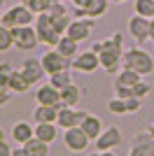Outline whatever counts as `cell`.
<instances>
[{"label":"cell","mask_w":154,"mask_h":156,"mask_svg":"<svg viewBox=\"0 0 154 156\" xmlns=\"http://www.w3.org/2000/svg\"><path fill=\"white\" fill-rule=\"evenodd\" d=\"M91 49L98 54V58H101V68L108 72V75L119 72L124 51H126V49H124V35H122V33H112L110 37L94 42Z\"/></svg>","instance_id":"cell-1"},{"label":"cell","mask_w":154,"mask_h":156,"mask_svg":"<svg viewBox=\"0 0 154 156\" xmlns=\"http://www.w3.org/2000/svg\"><path fill=\"white\" fill-rule=\"evenodd\" d=\"M124 68H131L133 72H138L140 77H147L154 72V58L152 54H147L142 47H131L124 51V58H122Z\"/></svg>","instance_id":"cell-2"},{"label":"cell","mask_w":154,"mask_h":156,"mask_svg":"<svg viewBox=\"0 0 154 156\" xmlns=\"http://www.w3.org/2000/svg\"><path fill=\"white\" fill-rule=\"evenodd\" d=\"M35 16H38V14H33L26 5L16 2V5L7 7L5 12H2V21H0V23L12 30V28H16V26H33V23H35Z\"/></svg>","instance_id":"cell-3"},{"label":"cell","mask_w":154,"mask_h":156,"mask_svg":"<svg viewBox=\"0 0 154 156\" xmlns=\"http://www.w3.org/2000/svg\"><path fill=\"white\" fill-rule=\"evenodd\" d=\"M33 26H35V30H38V37H40V42H42V44L56 47L58 40L63 37V35L56 30V26H54V19H51L47 12H45V14H38Z\"/></svg>","instance_id":"cell-4"},{"label":"cell","mask_w":154,"mask_h":156,"mask_svg":"<svg viewBox=\"0 0 154 156\" xmlns=\"http://www.w3.org/2000/svg\"><path fill=\"white\" fill-rule=\"evenodd\" d=\"M40 63H42V68H45L47 75H56V72H63V70H70L72 68V61L65 58L63 54H58L54 47L47 49V51L40 56Z\"/></svg>","instance_id":"cell-5"},{"label":"cell","mask_w":154,"mask_h":156,"mask_svg":"<svg viewBox=\"0 0 154 156\" xmlns=\"http://www.w3.org/2000/svg\"><path fill=\"white\" fill-rule=\"evenodd\" d=\"M12 35H14V47L19 51H33L40 44L35 26H16V28H12Z\"/></svg>","instance_id":"cell-6"},{"label":"cell","mask_w":154,"mask_h":156,"mask_svg":"<svg viewBox=\"0 0 154 156\" xmlns=\"http://www.w3.org/2000/svg\"><path fill=\"white\" fill-rule=\"evenodd\" d=\"M128 28V35H131V40H133L135 44L140 47L145 44L149 40V30H152V19H145V16H140V14H135V16H131L126 23Z\"/></svg>","instance_id":"cell-7"},{"label":"cell","mask_w":154,"mask_h":156,"mask_svg":"<svg viewBox=\"0 0 154 156\" xmlns=\"http://www.w3.org/2000/svg\"><path fill=\"white\" fill-rule=\"evenodd\" d=\"M101 68V58L94 49H86V51H79L72 58V70L82 72V75H94V72Z\"/></svg>","instance_id":"cell-8"},{"label":"cell","mask_w":154,"mask_h":156,"mask_svg":"<svg viewBox=\"0 0 154 156\" xmlns=\"http://www.w3.org/2000/svg\"><path fill=\"white\" fill-rule=\"evenodd\" d=\"M124 135H122V130L117 128V126H110V128H105L98 135V140H94L96 142V151H115L119 144H122Z\"/></svg>","instance_id":"cell-9"},{"label":"cell","mask_w":154,"mask_h":156,"mask_svg":"<svg viewBox=\"0 0 154 156\" xmlns=\"http://www.w3.org/2000/svg\"><path fill=\"white\" fill-rule=\"evenodd\" d=\"M96 28V19H91V16H84V19H72L70 28H68V37H72L75 42H84V40H89V35L94 33Z\"/></svg>","instance_id":"cell-10"},{"label":"cell","mask_w":154,"mask_h":156,"mask_svg":"<svg viewBox=\"0 0 154 156\" xmlns=\"http://www.w3.org/2000/svg\"><path fill=\"white\" fill-rule=\"evenodd\" d=\"M89 135L84 133L79 126H75V128H65L63 133V144H65V149H70V151H84L86 147H89Z\"/></svg>","instance_id":"cell-11"},{"label":"cell","mask_w":154,"mask_h":156,"mask_svg":"<svg viewBox=\"0 0 154 156\" xmlns=\"http://www.w3.org/2000/svg\"><path fill=\"white\" fill-rule=\"evenodd\" d=\"M86 114H89L86 110L61 107V110H58V119H56V124H58V128H75V126L82 124V119L86 117Z\"/></svg>","instance_id":"cell-12"},{"label":"cell","mask_w":154,"mask_h":156,"mask_svg":"<svg viewBox=\"0 0 154 156\" xmlns=\"http://www.w3.org/2000/svg\"><path fill=\"white\" fill-rule=\"evenodd\" d=\"M19 70L24 72V77L31 82V86L33 84H40V79L47 75L45 68H42V63H40V58H26L24 63H21Z\"/></svg>","instance_id":"cell-13"},{"label":"cell","mask_w":154,"mask_h":156,"mask_svg":"<svg viewBox=\"0 0 154 156\" xmlns=\"http://www.w3.org/2000/svg\"><path fill=\"white\" fill-rule=\"evenodd\" d=\"M35 103L38 105H54V107H61V91L54 89L51 84H40V89L35 91Z\"/></svg>","instance_id":"cell-14"},{"label":"cell","mask_w":154,"mask_h":156,"mask_svg":"<svg viewBox=\"0 0 154 156\" xmlns=\"http://www.w3.org/2000/svg\"><path fill=\"white\" fill-rule=\"evenodd\" d=\"M79 128L89 135V140H98V135L105 130V126H103V121H101V117H98V114H91V112H89V114L82 119Z\"/></svg>","instance_id":"cell-15"},{"label":"cell","mask_w":154,"mask_h":156,"mask_svg":"<svg viewBox=\"0 0 154 156\" xmlns=\"http://www.w3.org/2000/svg\"><path fill=\"white\" fill-rule=\"evenodd\" d=\"M58 110L61 107H54V105H38L33 110V121L35 124H56Z\"/></svg>","instance_id":"cell-16"},{"label":"cell","mask_w":154,"mask_h":156,"mask_svg":"<svg viewBox=\"0 0 154 156\" xmlns=\"http://www.w3.org/2000/svg\"><path fill=\"white\" fill-rule=\"evenodd\" d=\"M33 137H35V126H31L28 121H16L12 126V140L16 144H26Z\"/></svg>","instance_id":"cell-17"},{"label":"cell","mask_w":154,"mask_h":156,"mask_svg":"<svg viewBox=\"0 0 154 156\" xmlns=\"http://www.w3.org/2000/svg\"><path fill=\"white\" fill-rule=\"evenodd\" d=\"M79 100H82V91L75 82L68 84L65 89H61V107H77Z\"/></svg>","instance_id":"cell-18"},{"label":"cell","mask_w":154,"mask_h":156,"mask_svg":"<svg viewBox=\"0 0 154 156\" xmlns=\"http://www.w3.org/2000/svg\"><path fill=\"white\" fill-rule=\"evenodd\" d=\"M35 137L51 144L58 137V124H35Z\"/></svg>","instance_id":"cell-19"},{"label":"cell","mask_w":154,"mask_h":156,"mask_svg":"<svg viewBox=\"0 0 154 156\" xmlns=\"http://www.w3.org/2000/svg\"><path fill=\"white\" fill-rule=\"evenodd\" d=\"M77 44H79V42H75V40L68 37V35H63V37L58 40V44L54 47V49H56L58 54H63L65 58H70V61H72L77 54H79V47H77Z\"/></svg>","instance_id":"cell-20"},{"label":"cell","mask_w":154,"mask_h":156,"mask_svg":"<svg viewBox=\"0 0 154 156\" xmlns=\"http://www.w3.org/2000/svg\"><path fill=\"white\" fill-rule=\"evenodd\" d=\"M140 79L142 77L138 75V72H133L131 68H124L122 65V70L117 72V77H115V84H119V86H135Z\"/></svg>","instance_id":"cell-21"},{"label":"cell","mask_w":154,"mask_h":156,"mask_svg":"<svg viewBox=\"0 0 154 156\" xmlns=\"http://www.w3.org/2000/svg\"><path fill=\"white\" fill-rule=\"evenodd\" d=\"M7 89H9L12 93H26L28 89H31V82L24 77V72H21V70H16L12 75V79H9V86H7Z\"/></svg>","instance_id":"cell-22"},{"label":"cell","mask_w":154,"mask_h":156,"mask_svg":"<svg viewBox=\"0 0 154 156\" xmlns=\"http://www.w3.org/2000/svg\"><path fill=\"white\" fill-rule=\"evenodd\" d=\"M24 147H26V151H28V156H49V144L38 140V137L28 140Z\"/></svg>","instance_id":"cell-23"},{"label":"cell","mask_w":154,"mask_h":156,"mask_svg":"<svg viewBox=\"0 0 154 156\" xmlns=\"http://www.w3.org/2000/svg\"><path fill=\"white\" fill-rule=\"evenodd\" d=\"M108 7H110V0H91L89 7H86V16H91V19H101L103 14L108 12Z\"/></svg>","instance_id":"cell-24"},{"label":"cell","mask_w":154,"mask_h":156,"mask_svg":"<svg viewBox=\"0 0 154 156\" xmlns=\"http://www.w3.org/2000/svg\"><path fill=\"white\" fill-rule=\"evenodd\" d=\"M133 12L145 19H154V0H133Z\"/></svg>","instance_id":"cell-25"},{"label":"cell","mask_w":154,"mask_h":156,"mask_svg":"<svg viewBox=\"0 0 154 156\" xmlns=\"http://www.w3.org/2000/svg\"><path fill=\"white\" fill-rule=\"evenodd\" d=\"M49 84L54 86V89H65L68 84H72V75L70 70H63V72H56V75H49Z\"/></svg>","instance_id":"cell-26"},{"label":"cell","mask_w":154,"mask_h":156,"mask_svg":"<svg viewBox=\"0 0 154 156\" xmlns=\"http://www.w3.org/2000/svg\"><path fill=\"white\" fill-rule=\"evenodd\" d=\"M12 47H14V35H12V30L0 23V54L9 51Z\"/></svg>","instance_id":"cell-27"},{"label":"cell","mask_w":154,"mask_h":156,"mask_svg":"<svg viewBox=\"0 0 154 156\" xmlns=\"http://www.w3.org/2000/svg\"><path fill=\"white\" fill-rule=\"evenodd\" d=\"M108 112H112V114H117V117H124V114H128V110H126V100L115 96L112 100H108Z\"/></svg>","instance_id":"cell-28"},{"label":"cell","mask_w":154,"mask_h":156,"mask_svg":"<svg viewBox=\"0 0 154 156\" xmlns=\"http://www.w3.org/2000/svg\"><path fill=\"white\" fill-rule=\"evenodd\" d=\"M14 65L9 63V61H0V84L2 86H9V79H12L14 75Z\"/></svg>","instance_id":"cell-29"},{"label":"cell","mask_w":154,"mask_h":156,"mask_svg":"<svg viewBox=\"0 0 154 156\" xmlns=\"http://www.w3.org/2000/svg\"><path fill=\"white\" fill-rule=\"evenodd\" d=\"M54 19V26H56V30L61 33V35H65L68 33V28H70V23H72V19L65 14V16H51Z\"/></svg>","instance_id":"cell-30"},{"label":"cell","mask_w":154,"mask_h":156,"mask_svg":"<svg viewBox=\"0 0 154 156\" xmlns=\"http://www.w3.org/2000/svg\"><path fill=\"white\" fill-rule=\"evenodd\" d=\"M49 0H33L31 5H28V9H31L33 14H45V12H49Z\"/></svg>","instance_id":"cell-31"},{"label":"cell","mask_w":154,"mask_h":156,"mask_svg":"<svg viewBox=\"0 0 154 156\" xmlns=\"http://www.w3.org/2000/svg\"><path fill=\"white\" fill-rule=\"evenodd\" d=\"M149 91H152V86H149L147 82H142V79H140V82H138V84L133 86V96H135V98H145Z\"/></svg>","instance_id":"cell-32"},{"label":"cell","mask_w":154,"mask_h":156,"mask_svg":"<svg viewBox=\"0 0 154 156\" xmlns=\"http://www.w3.org/2000/svg\"><path fill=\"white\" fill-rule=\"evenodd\" d=\"M140 107H142V98H126V110H128V114H135V112H140Z\"/></svg>","instance_id":"cell-33"},{"label":"cell","mask_w":154,"mask_h":156,"mask_svg":"<svg viewBox=\"0 0 154 156\" xmlns=\"http://www.w3.org/2000/svg\"><path fill=\"white\" fill-rule=\"evenodd\" d=\"M47 14H49V16H65V14H68V7H65L63 0H61V2H56V5H51Z\"/></svg>","instance_id":"cell-34"},{"label":"cell","mask_w":154,"mask_h":156,"mask_svg":"<svg viewBox=\"0 0 154 156\" xmlns=\"http://www.w3.org/2000/svg\"><path fill=\"white\" fill-rule=\"evenodd\" d=\"M70 2H72V7H75V9H86L91 0H70Z\"/></svg>","instance_id":"cell-35"},{"label":"cell","mask_w":154,"mask_h":156,"mask_svg":"<svg viewBox=\"0 0 154 156\" xmlns=\"http://www.w3.org/2000/svg\"><path fill=\"white\" fill-rule=\"evenodd\" d=\"M0 156H12V147L7 142H0Z\"/></svg>","instance_id":"cell-36"},{"label":"cell","mask_w":154,"mask_h":156,"mask_svg":"<svg viewBox=\"0 0 154 156\" xmlns=\"http://www.w3.org/2000/svg\"><path fill=\"white\" fill-rule=\"evenodd\" d=\"M0 142H5V128L0 126Z\"/></svg>","instance_id":"cell-37"},{"label":"cell","mask_w":154,"mask_h":156,"mask_svg":"<svg viewBox=\"0 0 154 156\" xmlns=\"http://www.w3.org/2000/svg\"><path fill=\"white\" fill-rule=\"evenodd\" d=\"M147 133H149V137H152V140H154V124H152V126H149V128H147Z\"/></svg>","instance_id":"cell-38"},{"label":"cell","mask_w":154,"mask_h":156,"mask_svg":"<svg viewBox=\"0 0 154 156\" xmlns=\"http://www.w3.org/2000/svg\"><path fill=\"white\" fill-rule=\"evenodd\" d=\"M101 156H117L115 151H101Z\"/></svg>","instance_id":"cell-39"},{"label":"cell","mask_w":154,"mask_h":156,"mask_svg":"<svg viewBox=\"0 0 154 156\" xmlns=\"http://www.w3.org/2000/svg\"><path fill=\"white\" fill-rule=\"evenodd\" d=\"M110 2H115V5H124V2H128V0H110Z\"/></svg>","instance_id":"cell-40"},{"label":"cell","mask_w":154,"mask_h":156,"mask_svg":"<svg viewBox=\"0 0 154 156\" xmlns=\"http://www.w3.org/2000/svg\"><path fill=\"white\" fill-rule=\"evenodd\" d=\"M149 40H154V19H152V30H149Z\"/></svg>","instance_id":"cell-41"},{"label":"cell","mask_w":154,"mask_h":156,"mask_svg":"<svg viewBox=\"0 0 154 156\" xmlns=\"http://www.w3.org/2000/svg\"><path fill=\"white\" fill-rule=\"evenodd\" d=\"M19 2H21V5H26V7H28V5L33 2V0H19Z\"/></svg>","instance_id":"cell-42"},{"label":"cell","mask_w":154,"mask_h":156,"mask_svg":"<svg viewBox=\"0 0 154 156\" xmlns=\"http://www.w3.org/2000/svg\"><path fill=\"white\" fill-rule=\"evenodd\" d=\"M0 12H5V0H0Z\"/></svg>","instance_id":"cell-43"},{"label":"cell","mask_w":154,"mask_h":156,"mask_svg":"<svg viewBox=\"0 0 154 156\" xmlns=\"http://www.w3.org/2000/svg\"><path fill=\"white\" fill-rule=\"evenodd\" d=\"M89 156H101V151H91V154Z\"/></svg>","instance_id":"cell-44"},{"label":"cell","mask_w":154,"mask_h":156,"mask_svg":"<svg viewBox=\"0 0 154 156\" xmlns=\"http://www.w3.org/2000/svg\"><path fill=\"white\" fill-rule=\"evenodd\" d=\"M0 21H2V12H0Z\"/></svg>","instance_id":"cell-45"}]
</instances>
